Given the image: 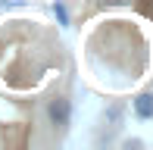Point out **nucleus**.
<instances>
[{"mask_svg":"<svg viewBox=\"0 0 153 150\" xmlns=\"http://www.w3.org/2000/svg\"><path fill=\"white\" fill-rule=\"evenodd\" d=\"M69 75L72 59L44 19H0V147L38 144L34 119Z\"/></svg>","mask_w":153,"mask_h":150,"instance_id":"f257e3e1","label":"nucleus"},{"mask_svg":"<svg viewBox=\"0 0 153 150\" xmlns=\"http://www.w3.org/2000/svg\"><path fill=\"white\" fill-rule=\"evenodd\" d=\"M134 113H137V119H153V91L141 94L134 100Z\"/></svg>","mask_w":153,"mask_h":150,"instance_id":"f03ea898","label":"nucleus"}]
</instances>
